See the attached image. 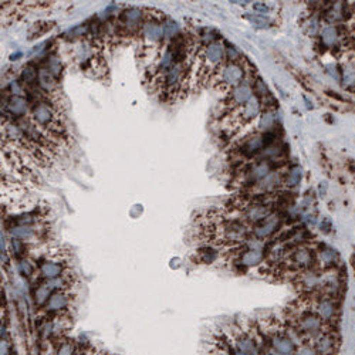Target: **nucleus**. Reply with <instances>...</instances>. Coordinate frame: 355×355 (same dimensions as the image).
Segmentation results:
<instances>
[{
  "instance_id": "nucleus-14",
  "label": "nucleus",
  "mask_w": 355,
  "mask_h": 355,
  "mask_svg": "<svg viewBox=\"0 0 355 355\" xmlns=\"http://www.w3.org/2000/svg\"><path fill=\"white\" fill-rule=\"evenodd\" d=\"M264 149V136L263 134H253L243 141L240 147V154L244 158H253L255 155L261 154Z\"/></svg>"
},
{
  "instance_id": "nucleus-22",
  "label": "nucleus",
  "mask_w": 355,
  "mask_h": 355,
  "mask_svg": "<svg viewBox=\"0 0 355 355\" xmlns=\"http://www.w3.org/2000/svg\"><path fill=\"white\" fill-rule=\"evenodd\" d=\"M276 124V113L272 110H266L264 113L261 114V117L259 118V131L261 132H270L274 128Z\"/></svg>"
},
{
  "instance_id": "nucleus-2",
  "label": "nucleus",
  "mask_w": 355,
  "mask_h": 355,
  "mask_svg": "<svg viewBox=\"0 0 355 355\" xmlns=\"http://www.w3.org/2000/svg\"><path fill=\"white\" fill-rule=\"evenodd\" d=\"M225 56L226 48L222 42L215 40L206 44L199 53V78L205 81L206 78L215 77L220 67L226 63Z\"/></svg>"
},
{
  "instance_id": "nucleus-24",
  "label": "nucleus",
  "mask_w": 355,
  "mask_h": 355,
  "mask_svg": "<svg viewBox=\"0 0 355 355\" xmlns=\"http://www.w3.org/2000/svg\"><path fill=\"white\" fill-rule=\"evenodd\" d=\"M162 27H164V37H166V39H175L177 36L179 27L173 20H169V19L165 20L162 23Z\"/></svg>"
},
{
  "instance_id": "nucleus-13",
  "label": "nucleus",
  "mask_w": 355,
  "mask_h": 355,
  "mask_svg": "<svg viewBox=\"0 0 355 355\" xmlns=\"http://www.w3.org/2000/svg\"><path fill=\"white\" fill-rule=\"evenodd\" d=\"M270 173H272V162L269 159L260 161L255 165H252V168L244 173V181L247 185L260 184L261 181Z\"/></svg>"
},
{
  "instance_id": "nucleus-8",
  "label": "nucleus",
  "mask_w": 355,
  "mask_h": 355,
  "mask_svg": "<svg viewBox=\"0 0 355 355\" xmlns=\"http://www.w3.org/2000/svg\"><path fill=\"white\" fill-rule=\"evenodd\" d=\"M261 110V102L259 100V97L253 95L250 100L242 105L240 108H237L233 111V121L236 122L237 125H246L248 122H252L253 119H256L259 117Z\"/></svg>"
},
{
  "instance_id": "nucleus-19",
  "label": "nucleus",
  "mask_w": 355,
  "mask_h": 355,
  "mask_svg": "<svg viewBox=\"0 0 355 355\" xmlns=\"http://www.w3.org/2000/svg\"><path fill=\"white\" fill-rule=\"evenodd\" d=\"M341 81L344 87H355V60H347L341 67Z\"/></svg>"
},
{
  "instance_id": "nucleus-27",
  "label": "nucleus",
  "mask_w": 355,
  "mask_h": 355,
  "mask_svg": "<svg viewBox=\"0 0 355 355\" xmlns=\"http://www.w3.org/2000/svg\"><path fill=\"white\" fill-rule=\"evenodd\" d=\"M48 73L53 76V77H59L60 73H61V68H63V65H61V61H60L59 59H56V57H53V59H50V61H48Z\"/></svg>"
},
{
  "instance_id": "nucleus-16",
  "label": "nucleus",
  "mask_w": 355,
  "mask_h": 355,
  "mask_svg": "<svg viewBox=\"0 0 355 355\" xmlns=\"http://www.w3.org/2000/svg\"><path fill=\"white\" fill-rule=\"evenodd\" d=\"M6 110L14 118H26L27 114V101L23 97H10L6 102Z\"/></svg>"
},
{
  "instance_id": "nucleus-6",
  "label": "nucleus",
  "mask_w": 355,
  "mask_h": 355,
  "mask_svg": "<svg viewBox=\"0 0 355 355\" xmlns=\"http://www.w3.org/2000/svg\"><path fill=\"white\" fill-rule=\"evenodd\" d=\"M76 298H77V294L74 290L54 291L44 307V313L51 317L70 315L71 310L74 308Z\"/></svg>"
},
{
  "instance_id": "nucleus-26",
  "label": "nucleus",
  "mask_w": 355,
  "mask_h": 355,
  "mask_svg": "<svg viewBox=\"0 0 355 355\" xmlns=\"http://www.w3.org/2000/svg\"><path fill=\"white\" fill-rule=\"evenodd\" d=\"M37 78H39V74H37V71H36L34 68H31V67H24L23 71H22V81H23L24 84L34 83Z\"/></svg>"
},
{
  "instance_id": "nucleus-3",
  "label": "nucleus",
  "mask_w": 355,
  "mask_h": 355,
  "mask_svg": "<svg viewBox=\"0 0 355 355\" xmlns=\"http://www.w3.org/2000/svg\"><path fill=\"white\" fill-rule=\"evenodd\" d=\"M71 255L63 252L47 253L39 266V274L44 280H53L71 272Z\"/></svg>"
},
{
  "instance_id": "nucleus-23",
  "label": "nucleus",
  "mask_w": 355,
  "mask_h": 355,
  "mask_svg": "<svg viewBox=\"0 0 355 355\" xmlns=\"http://www.w3.org/2000/svg\"><path fill=\"white\" fill-rule=\"evenodd\" d=\"M51 297V290L48 289L46 284H40L34 291V301L39 307H46V304Z\"/></svg>"
},
{
  "instance_id": "nucleus-17",
  "label": "nucleus",
  "mask_w": 355,
  "mask_h": 355,
  "mask_svg": "<svg viewBox=\"0 0 355 355\" xmlns=\"http://www.w3.org/2000/svg\"><path fill=\"white\" fill-rule=\"evenodd\" d=\"M317 252V261H319V266L323 264L324 270L326 269H332V266L338 261V253L337 250H334L330 246H323Z\"/></svg>"
},
{
  "instance_id": "nucleus-7",
  "label": "nucleus",
  "mask_w": 355,
  "mask_h": 355,
  "mask_svg": "<svg viewBox=\"0 0 355 355\" xmlns=\"http://www.w3.org/2000/svg\"><path fill=\"white\" fill-rule=\"evenodd\" d=\"M311 300V307H313V311L319 318L324 321V324H331L337 318L338 307L335 304V300L331 298V297L321 296L318 298H310Z\"/></svg>"
},
{
  "instance_id": "nucleus-12",
  "label": "nucleus",
  "mask_w": 355,
  "mask_h": 355,
  "mask_svg": "<svg viewBox=\"0 0 355 355\" xmlns=\"http://www.w3.org/2000/svg\"><path fill=\"white\" fill-rule=\"evenodd\" d=\"M280 225H281V219L278 218L277 215L272 213L269 218H267L264 222H261L260 225H257L253 227L252 230V236L259 239V240H267L276 233V232L280 229Z\"/></svg>"
},
{
  "instance_id": "nucleus-18",
  "label": "nucleus",
  "mask_w": 355,
  "mask_h": 355,
  "mask_svg": "<svg viewBox=\"0 0 355 355\" xmlns=\"http://www.w3.org/2000/svg\"><path fill=\"white\" fill-rule=\"evenodd\" d=\"M37 83H39V87H40L46 94H56V91H57V83H56L53 76L48 73V70L39 71Z\"/></svg>"
},
{
  "instance_id": "nucleus-10",
  "label": "nucleus",
  "mask_w": 355,
  "mask_h": 355,
  "mask_svg": "<svg viewBox=\"0 0 355 355\" xmlns=\"http://www.w3.org/2000/svg\"><path fill=\"white\" fill-rule=\"evenodd\" d=\"M252 97H253V87L247 81H243L237 87L229 91V94L226 97V105L235 111L237 108L244 105Z\"/></svg>"
},
{
  "instance_id": "nucleus-20",
  "label": "nucleus",
  "mask_w": 355,
  "mask_h": 355,
  "mask_svg": "<svg viewBox=\"0 0 355 355\" xmlns=\"http://www.w3.org/2000/svg\"><path fill=\"white\" fill-rule=\"evenodd\" d=\"M56 355H81V347L74 341L63 338L56 348Z\"/></svg>"
},
{
  "instance_id": "nucleus-28",
  "label": "nucleus",
  "mask_w": 355,
  "mask_h": 355,
  "mask_svg": "<svg viewBox=\"0 0 355 355\" xmlns=\"http://www.w3.org/2000/svg\"><path fill=\"white\" fill-rule=\"evenodd\" d=\"M331 223H330V220L328 219H324L321 223H319V229H324V233H328V232L331 230Z\"/></svg>"
},
{
  "instance_id": "nucleus-4",
  "label": "nucleus",
  "mask_w": 355,
  "mask_h": 355,
  "mask_svg": "<svg viewBox=\"0 0 355 355\" xmlns=\"http://www.w3.org/2000/svg\"><path fill=\"white\" fill-rule=\"evenodd\" d=\"M315 263H317V252L307 244H300L293 248L290 253H287L283 264L287 267V270H291L294 274H297L314 269Z\"/></svg>"
},
{
  "instance_id": "nucleus-5",
  "label": "nucleus",
  "mask_w": 355,
  "mask_h": 355,
  "mask_svg": "<svg viewBox=\"0 0 355 355\" xmlns=\"http://www.w3.org/2000/svg\"><path fill=\"white\" fill-rule=\"evenodd\" d=\"M244 67L239 61H226L215 76V83L219 85L220 90L230 91L244 80Z\"/></svg>"
},
{
  "instance_id": "nucleus-11",
  "label": "nucleus",
  "mask_w": 355,
  "mask_h": 355,
  "mask_svg": "<svg viewBox=\"0 0 355 355\" xmlns=\"http://www.w3.org/2000/svg\"><path fill=\"white\" fill-rule=\"evenodd\" d=\"M139 37L148 46H155L156 43H159L164 37V27H162L159 19L156 16H148L147 22L144 23Z\"/></svg>"
},
{
  "instance_id": "nucleus-25",
  "label": "nucleus",
  "mask_w": 355,
  "mask_h": 355,
  "mask_svg": "<svg viewBox=\"0 0 355 355\" xmlns=\"http://www.w3.org/2000/svg\"><path fill=\"white\" fill-rule=\"evenodd\" d=\"M294 355H318V352L311 343H301L297 345Z\"/></svg>"
},
{
  "instance_id": "nucleus-9",
  "label": "nucleus",
  "mask_w": 355,
  "mask_h": 355,
  "mask_svg": "<svg viewBox=\"0 0 355 355\" xmlns=\"http://www.w3.org/2000/svg\"><path fill=\"white\" fill-rule=\"evenodd\" d=\"M310 343L317 349L318 355H335L338 345H340V340H338L337 334L332 332V330H324Z\"/></svg>"
},
{
  "instance_id": "nucleus-29",
  "label": "nucleus",
  "mask_w": 355,
  "mask_h": 355,
  "mask_svg": "<svg viewBox=\"0 0 355 355\" xmlns=\"http://www.w3.org/2000/svg\"><path fill=\"white\" fill-rule=\"evenodd\" d=\"M266 355H294V354H284V352H278V351H274V349H272V348H267Z\"/></svg>"
},
{
  "instance_id": "nucleus-21",
  "label": "nucleus",
  "mask_w": 355,
  "mask_h": 355,
  "mask_svg": "<svg viewBox=\"0 0 355 355\" xmlns=\"http://www.w3.org/2000/svg\"><path fill=\"white\" fill-rule=\"evenodd\" d=\"M303 177V169L298 165L291 166L290 169L287 171V173L284 175V185L287 188H297Z\"/></svg>"
},
{
  "instance_id": "nucleus-1",
  "label": "nucleus",
  "mask_w": 355,
  "mask_h": 355,
  "mask_svg": "<svg viewBox=\"0 0 355 355\" xmlns=\"http://www.w3.org/2000/svg\"><path fill=\"white\" fill-rule=\"evenodd\" d=\"M31 121L40 130L51 138H63L67 134L64 124L61 121L57 106L50 105L47 102H40L31 111Z\"/></svg>"
},
{
  "instance_id": "nucleus-15",
  "label": "nucleus",
  "mask_w": 355,
  "mask_h": 355,
  "mask_svg": "<svg viewBox=\"0 0 355 355\" xmlns=\"http://www.w3.org/2000/svg\"><path fill=\"white\" fill-rule=\"evenodd\" d=\"M319 37H321V43L326 46V47H335L340 40H341V36H340V30L335 24H326L323 26V29L319 31Z\"/></svg>"
}]
</instances>
